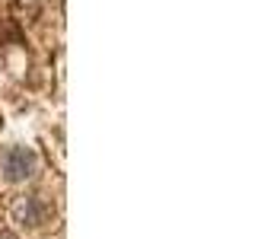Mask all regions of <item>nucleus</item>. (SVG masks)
Listing matches in <instances>:
<instances>
[{"label": "nucleus", "instance_id": "2", "mask_svg": "<svg viewBox=\"0 0 255 239\" xmlns=\"http://www.w3.org/2000/svg\"><path fill=\"white\" fill-rule=\"evenodd\" d=\"M42 214H45V204L38 201L35 195H32V198H22V201L16 204V220H19V223H29V227H35V223L42 220Z\"/></svg>", "mask_w": 255, "mask_h": 239}, {"label": "nucleus", "instance_id": "3", "mask_svg": "<svg viewBox=\"0 0 255 239\" xmlns=\"http://www.w3.org/2000/svg\"><path fill=\"white\" fill-rule=\"evenodd\" d=\"M0 239H13V236H0Z\"/></svg>", "mask_w": 255, "mask_h": 239}, {"label": "nucleus", "instance_id": "1", "mask_svg": "<svg viewBox=\"0 0 255 239\" xmlns=\"http://www.w3.org/2000/svg\"><path fill=\"white\" fill-rule=\"evenodd\" d=\"M38 159L29 147H6L0 153V172H3L6 182H26L35 175Z\"/></svg>", "mask_w": 255, "mask_h": 239}]
</instances>
